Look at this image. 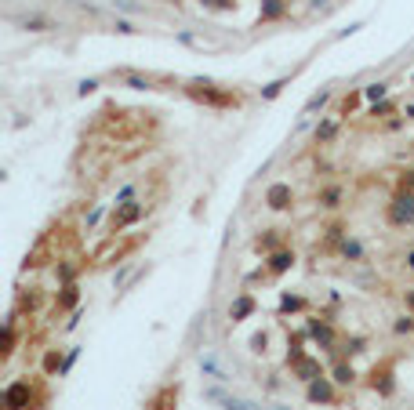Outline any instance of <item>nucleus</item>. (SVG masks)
<instances>
[{
    "mask_svg": "<svg viewBox=\"0 0 414 410\" xmlns=\"http://www.w3.org/2000/svg\"><path fill=\"white\" fill-rule=\"evenodd\" d=\"M265 203H269L273 211H283V207L291 203V185H273V189L265 193Z\"/></svg>",
    "mask_w": 414,
    "mask_h": 410,
    "instance_id": "7ed1b4c3",
    "label": "nucleus"
},
{
    "mask_svg": "<svg viewBox=\"0 0 414 410\" xmlns=\"http://www.w3.org/2000/svg\"><path fill=\"white\" fill-rule=\"evenodd\" d=\"M407 305H411V309H414V291H411V294H407Z\"/></svg>",
    "mask_w": 414,
    "mask_h": 410,
    "instance_id": "4be33fe9",
    "label": "nucleus"
},
{
    "mask_svg": "<svg viewBox=\"0 0 414 410\" xmlns=\"http://www.w3.org/2000/svg\"><path fill=\"white\" fill-rule=\"evenodd\" d=\"M327 99H331V91H320V94H313V99H309V105H306V117H309V113H316V109H320V105H324Z\"/></svg>",
    "mask_w": 414,
    "mask_h": 410,
    "instance_id": "9b49d317",
    "label": "nucleus"
},
{
    "mask_svg": "<svg viewBox=\"0 0 414 410\" xmlns=\"http://www.w3.org/2000/svg\"><path fill=\"white\" fill-rule=\"evenodd\" d=\"M386 91H389V84H367V87H363V99H367V102H381V99H386Z\"/></svg>",
    "mask_w": 414,
    "mask_h": 410,
    "instance_id": "0eeeda50",
    "label": "nucleus"
},
{
    "mask_svg": "<svg viewBox=\"0 0 414 410\" xmlns=\"http://www.w3.org/2000/svg\"><path fill=\"white\" fill-rule=\"evenodd\" d=\"M407 265H411V269H414V250H411V255H407Z\"/></svg>",
    "mask_w": 414,
    "mask_h": 410,
    "instance_id": "412c9836",
    "label": "nucleus"
},
{
    "mask_svg": "<svg viewBox=\"0 0 414 410\" xmlns=\"http://www.w3.org/2000/svg\"><path fill=\"white\" fill-rule=\"evenodd\" d=\"M334 382H342V385H349V382H353V370H349V367H338V377H334Z\"/></svg>",
    "mask_w": 414,
    "mask_h": 410,
    "instance_id": "dca6fc26",
    "label": "nucleus"
},
{
    "mask_svg": "<svg viewBox=\"0 0 414 410\" xmlns=\"http://www.w3.org/2000/svg\"><path fill=\"white\" fill-rule=\"evenodd\" d=\"M309 400L316 403V400H334V388H331V382H327V377H320V374H316L313 377V385H309Z\"/></svg>",
    "mask_w": 414,
    "mask_h": 410,
    "instance_id": "39448f33",
    "label": "nucleus"
},
{
    "mask_svg": "<svg viewBox=\"0 0 414 410\" xmlns=\"http://www.w3.org/2000/svg\"><path fill=\"white\" fill-rule=\"evenodd\" d=\"M342 255L353 258V262H360V258H363V247H360L356 240H345V244H342Z\"/></svg>",
    "mask_w": 414,
    "mask_h": 410,
    "instance_id": "1a4fd4ad",
    "label": "nucleus"
},
{
    "mask_svg": "<svg viewBox=\"0 0 414 410\" xmlns=\"http://www.w3.org/2000/svg\"><path fill=\"white\" fill-rule=\"evenodd\" d=\"M411 80H414V76H411Z\"/></svg>",
    "mask_w": 414,
    "mask_h": 410,
    "instance_id": "5701e85b",
    "label": "nucleus"
},
{
    "mask_svg": "<svg viewBox=\"0 0 414 410\" xmlns=\"http://www.w3.org/2000/svg\"><path fill=\"white\" fill-rule=\"evenodd\" d=\"M251 309H254V302H251V298H240V302L233 305V320H244Z\"/></svg>",
    "mask_w": 414,
    "mask_h": 410,
    "instance_id": "9d476101",
    "label": "nucleus"
},
{
    "mask_svg": "<svg viewBox=\"0 0 414 410\" xmlns=\"http://www.w3.org/2000/svg\"><path fill=\"white\" fill-rule=\"evenodd\" d=\"M283 84H288V80H273V84H269V87L262 91V99H276V94L283 91Z\"/></svg>",
    "mask_w": 414,
    "mask_h": 410,
    "instance_id": "ddd939ff",
    "label": "nucleus"
},
{
    "mask_svg": "<svg viewBox=\"0 0 414 410\" xmlns=\"http://www.w3.org/2000/svg\"><path fill=\"white\" fill-rule=\"evenodd\" d=\"M331 0H309V8H327Z\"/></svg>",
    "mask_w": 414,
    "mask_h": 410,
    "instance_id": "aec40b11",
    "label": "nucleus"
},
{
    "mask_svg": "<svg viewBox=\"0 0 414 410\" xmlns=\"http://www.w3.org/2000/svg\"><path fill=\"white\" fill-rule=\"evenodd\" d=\"M142 214V203H120V211L113 214V229H124L127 222H135Z\"/></svg>",
    "mask_w": 414,
    "mask_h": 410,
    "instance_id": "423d86ee",
    "label": "nucleus"
},
{
    "mask_svg": "<svg viewBox=\"0 0 414 410\" xmlns=\"http://www.w3.org/2000/svg\"><path fill=\"white\" fill-rule=\"evenodd\" d=\"M94 87H99V84H94V80H84V84H81V94H91Z\"/></svg>",
    "mask_w": 414,
    "mask_h": 410,
    "instance_id": "6ab92c4d",
    "label": "nucleus"
},
{
    "mask_svg": "<svg viewBox=\"0 0 414 410\" xmlns=\"http://www.w3.org/2000/svg\"><path fill=\"white\" fill-rule=\"evenodd\" d=\"M207 400L222 403L226 410H258L254 403H247V400H240V396H226V392H222V388H207Z\"/></svg>",
    "mask_w": 414,
    "mask_h": 410,
    "instance_id": "f03ea898",
    "label": "nucleus"
},
{
    "mask_svg": "<svg viewBox=\"0 0 414 410\" xmlns=\"http://www.w3.org/2000/svg\"><path fill=\"white\" fill-rule=\"evenodd\" d=\"M127 87H135V91H146L149 80H142V76H127Z\"/></svg>",
    "mask_w": 414,
    "mask_h": 410,
    "instance_id": "2eb2a0df",
    "label": "nucleus"
},
{
    "mask_svg": "<svg viewBox=\"0 0 414 410\" xmlns=\"http://www.w3.org/2000/svg\"><path fill=\"white\" fill-rule=\"evenodd\" d=\"M200 4L215 8V11H226V8H233V4H236V0H200Z\"/></svg>",
    "mask_w": 414,
    "mask_h": 410,
    "instance_id": "4468645a",
    "label": "nucleus"
},
{
    "mask_svg": "<svg viewBox=\"0 0 414 410\" xmlns=\"http://www.w3.org/2000/svg\"><path fill=\"white\" fill-rule=\"evenodd\" d=\"M76 302V287H66V294H62V305H73Z\"/></svg>",
    "mask_w": 414,
    "mask_h": 410,
    "instance_id": "f3484780",
    "label": "nucleus"
},
{
    "mask_svg": "<svg viewBox=\"0 0 414 410\" xmlns=\"http://www.w3.org/2000/svg\"><path fill=\"white\" fill-rule=\"evenodd\" d=\"M291 265H295V255H288V250H283V255H273L269 269H273V273H283V269H291Z\"/></svg>",
    "mask_w": 414,
    "mask_h": 410,
    "instance_id": "6e6552de",
    "label": "nucleus"
},
{
    "mask_svg": "<svg viewBox=\"0 0 414 410\" xmlns=\"http://www.w3.org/2000/svg\"><path fill=\"white\" fill-rule=\"evenodd\" d=\"M411 327H414V320H407V316H404L400 323H396V334H404V330H411Z\"/></svg>",
    "mask_w": 414,
    "mask_h": 410,
    "instance_id": "a211bd4d",
    "label": "nucleus"
},
{
    "mask_svg": "<svg viewBox=\"0 0 414 410\" xmlns=\"http://www.w3.org/2000/svg\"><path fill=\"white\" fill-rule=\"evenodd\" d=\"M283 11H288V4H283V0H262L258 19H262V22H276V19H283Z\"/></svg>",
    "mask_w": 414,
    "mask_h": 410,
    "instance_id": "20e7f679",
    "label": "nucleus"
},
{
    "mask_svg": "<svg viewBox=\"0 0 414 410\" xmlns=\"http://www.w3.org/2000/svg\"><path fill=\"white\" fill-rule=\"evenodd\" d=\"M392 222L396 225H411L414 222V193H407V196H396V203H392Z\"/></svg>",
    "mask_w": 414,
    "mask_h": 410,
    "instance_id": "f257e3e1",
    "label": "nucleus"
},
{
    "mask_svg": "<svg viewBox=\"0 0 414 410\" xmlns=\"http://www.w3.org/2000/svg\"><path fill=\"white\" fill-rule=\"evenodd\" d=\"M338 200H342V189H327V193H324V207H338Z\"/></svg>",
    "mask_w": 414,
    "mask_h": 410,
    "instance_id": "f8f14e48",
    "label": "nucleus"
}]
</instances>
